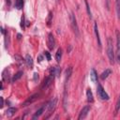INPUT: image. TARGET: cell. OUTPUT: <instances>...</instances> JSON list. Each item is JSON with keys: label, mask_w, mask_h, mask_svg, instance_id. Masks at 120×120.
I'll use <instances>...</instances> for the list:
<instances>
[{"label": "cell", "mask_w": 120, "mask_h": 120, "mask_svg": "<svg viewBox=\"0 0 120 120\" xmlns=\"http://www.w3.org/2000/svg\"><path fill=\"white\" fill-rule=\"evenodd\" d=\"M120 110V96H119V98L117 100V103H116V107H115V112L117 113V112Z\"/></svg>", "instance_id": "obj_25"}, {"label": "cell", "mask_w": 120, "mask_h": 120, "mask_svg": "<svg viewBox=\"0 0 120 120\" xmlns=\"http://www.w3.org/2000/svg\"><path fill=\"white\" fill-rule=\"evenodd\" d=\"M94 30H95L96 38H97V41H98V48L101 50V40H100V37H99V33H98V25H97L96 22H95V24H94Z\"/></svg>", "instance_id": "obj_10"}, {"label": "cell", "mask_w": 120, "mask_h": 120, "mask_svg": "<svg viewBox=\"0 0 120 120\" xmlns=\"http://www.w3.org/2000/svg\"><path fill=\"white\" fill-rule=\"evenodd\" d=\"M47 45H48V48L50 50H52L55 46V38L53 37V35L52 33H49L48 35V39H47Z\"/></svg>", "instance_id": "obj_6"}, {"label": "cell", "mask_w": 120, "mask_h": 120, "mask_svg": "<svg viewBox=\"0 0 120 120\" xmlns=\"http://www.w3.org/2000/svg\"><path fill=\"white\" fill-rule=\"evenodd\" d=\"M90 79L93 82H98V73L95 70V68H92L90 71Z\"/></svg>", "instance_id": "obj_12"}, {"label": "cell", "mask_w": 120, "mask_h": 120, "mask_svg": "<svg viewBox=\"0 0 120 120\" xmlns=\"http://www.w3.org/2000/svg\"><path fill=\"white\" fill-rule=\"evenodd\" d=\"M44 109H45V107L44 106H42V107H40L37 112H36V113L33 115V117H32V119H37L38 117H39L42 113H43V112H44Z\"/></svg>", "instance_id": "obj_15"}, {"label": "cell", "mask_w": 120, "mask_h": 120, "mask_svg": "<svg viewBox=\"0 0 120 120\" xmlns=\"http://www.w3.org/2000/svg\"><path fill=\"white\" fill-rule=\"evenodd\" d=\"M0 99H1V105H0V108H3V106H4V98H3V97H0Z\"/></svg>", "instance_id": "obj_27"}, {"label": "cell", "mask_w": 120, "mask_h": 120, "mask_svg": "<svg viewBox=\"0 0 120 120\" xmlns=\"http://www.w3.org/2000/svg\"><path fill=\"white\" fill-rule=\"evenodd\" d=\"M60 72H61V68L59 67H53L51 69V75H52L53 77H59Z\"/></svg>", "instance_id": "obj_11"}, {"label": "cell", "mask_w": 120, "mask_h": 120, "mask_svg": "<svg viewBox=\"0 0 120 120\" xmlns=\"http://www.w3.org/2000/svg\"><path fill=\"white\" fill-rule=\"evenodd\" d=\"M89 111H90V106H89V105L84 106V107L82 109V111L80 112V114H79V116H78V119H79V120H81V119L85 118V117L87 116V114H88Z\"/></svg>", "instance_id": "obj_9"}, {"label": "cell", "mask_w": 120, "mask_h": 120, "mask_svg": "<svg viewBox=\"0 0 120 120\" xmlns=\"http://www.w3.org/2000/svg\"><path fill=\"white\" fill-rule=\"evenodd\" d=\"M44 54H45V56L47 57V60H48V61H51V54H50V52H49L48 51H45V52H44Z\"/></svg>", "instance_id": "obj_26"}, {"label": "cell", "mask_w": 120, "mask_h": 120, "mask_svg": "<svg viewBox=\"0 0 120 120\" xmlns=\"http://www.w3.org/2000/svg\"><path fill=\"white\" fill-rule=\"evenodd\" d=\"M22 75H23V72H22V71H18V72H17V73H16V74H15V75L12 77L11 82H16V81H17V80H19V79H20V78H21Z\"/></svg>", "instance_id": "obj_19"}, {"label": "cell", "mask_w": 120, "mask_h": 120, "mask_svg": "<svg viewBox=\"0 0 120 120\" xmlns=\"http://www.w3.org/2000/svg\"><path fill=\"white\" fill-rule=\"evenodd\" d=\"M38 62H41V61L43 60V56H42V55H38Z\"/></svg>", "instance_id": "obj_29"}, {"label": "cell", "mask_w": 120, "mask_h": 120, "mask_svg": "<svg viewBox=\"0 0 120 120\" xmlns=\"http://www.w3.org/2000/svg\"><path fill=\"white\" fill-rule=\"evenodd\" d=\"M20 38H21V35L19 34V35H18V39H20Z\"/></svg>", "instance_id": "obj_32"}, {"label": "cell", "mask_w": 120, "mask_h": 120, "mask_svg": "<svg viewBox=\"0 0 120 120\" xmlns=\"http://www.w3.org/2000/svg\"><path fill=\"white\" fill-rule=\"evenodd\" d=\"M86 98H87V101L92 103L94 101V97H93V93L90 89H87L86 90Z\"/></svg>", "instance_id": "obj_16"}, {"label": "cell", "mask_w": 120, "mask_h": 120, "mask_svg": "<svg viewBox=\"0 0 120 120\" xmlns=\"http://www.w3.org/2000/svg\"><path fill=\"white\" fill-rule=\"evenodd\" d=\"M52 18V12H50V13H49V17H48V20H47V25H48V26H50V25H51Z\"/></svg>", "instance_id": "obj_24"}, {"label": "cell", "mask_w": 120, "mask_h": 120, "mask_svg": "<svg viewBox=\"0 0 120 120\" xmlns=\"http://www.w3.org/2000/svg\"><path fill=\"white\" fill-rule=\"evenodd\" d=\"M115 9H116L117 18L120 20V0H115Z\"/></svg>", "instance_id": "obj_20"}, {"label": "cell", "mask_w": 120, "mask_h": 120, "mask_svg": "<svg viewBox=\"0 0 120 120\" xmlns=\"http://www.w3.org/2000/svg\"><path fill=\"white\" fill-rule=\"evenodd\" d=\"M111 73H112V70H111L110 68L105 69V70L100 74V79H101V80H105V79H107V78L109 77V75H111Z\"/></svg>", "instance_id": "obj_14"}, {"label": "cell", "mask_w": 120, "mask_h": 120, "mask_svg": "<svg viewBox=\"0 0 120 120\" xmlns=\"http://www.w3.org/2000/svg\"><path fill=\"white\" fill-rule=\"evenodd\" d=\"M69 18H70V24H71V27H72V30L75 34L76 37H79L80 33H79V27H78V24H77V21H76V18L74 16V14L72 12H70V15H69Z\"/></svg>", "instance_id": "obj_2"}, {"label": "cell", "mask_w": 120, "mask_h": 120, "mask_svg": "<svg viewBox=\"0 0 120 120\" xmlns=\"http://www.w3.org/2000/svg\"><path fill=\"white\" fill-rule=\"evenodd\" d=\"M84 3H85V6H86V10H87V13H88V15H89V18H90V19H92V13H91L90 7H89V5H88L87 0H85V1H84Z\"/></svg>", "instance_id": "obj_23"}, {"label": "cell", "mask_w": 120, "mask_h": 120, "mask_svg": "<svg viewBox=\"0 0 120 120\" xmlns=\"http://www.w3.org/2000/svg\"><path fill=\"white\" fill-rule=\"evenodd\" d=\"M37 79H38V73H34V80L36 81Z\"/></svg>", "instance_id": "obj_30"}, {"label": "cell", "mask_w": 120, "mask_h": 120, "mask_svg": "<svg viewBox=\"0 0 120 120\" xmlns=\"http://www.w3.org/2000/svg\"><path fill=\"white\" fill-rule=\"evenodd\" d=\"M97 92H98V97H99L101 99H103V100H109L110 97H109V95L105 92V90H104V88L102 87V85H101V84H98Z\"/></svg>", "instance_id": "obj_4"}, {"label": "cell", "mask_w": 120, "mask_h": 120, "mask_svg": "<svg viewBox=\"0 0 120 120\" xmlns=\"http://www.w3.org/2000/svg\"><path fill=\"white\" fill-rule=\"evenodd\" d=\"M38 98H39V94H34V95H32L31 97H29V98L22 103V106H27V105H30V104L34 103Z\"/></svg>", "instance_id": "obj_8"}, {"label": "cell", "mask_w": 120, "mask_h": 120, "mask_svg": "<svg viewBox=\"0 0 120 120\" xmlns=\"http://www.w3.org/2000/svg\"><path fill=\"white\" fill-rule=\"evenodd\" d=\"M62 53H63V51H62V49H61V48H59V49L57 50L56 53H55V59H56V61H57L58 63L61 61V58H62Z\"/></svg>", "instance_id": "obj_18"}, {"label": "cell", "mask_w": 120, "mask_h": 120, "mask_svg": "<svg viewBox=\"0 0 120 120\" xmlns=\"http://www.w3.org/2000/svg\"><path fill=\"white\" fill-rule=\"evenodd\" d=\"M23 7V0H16L15 1V8L17 9H22Z\"/></svg>", "instance_id": "obj_21"}, {"label": "cell", "mask_w": 120, "mask_h": 120, "mask_svg": "<svg viewBox=\"0 0 120 120\" xmlns=\"http://www.w3.org/2000/svg\"><path fill=\"white\" fill-rule=\"evenodd\" d=\"M71 73H72V67H68L67 68V70H66V81L70 78Z\"/></svg>", "instance_id": "obj_22"}, {"label": "cell", "mask_w": 120, "mask_h": 120, "mask_svg": "<svg viewBox=\"0 0 120 120\" xmlns=\"http://www.w3.org/2000/svg\"><path fill=\"white\" fill-rule=\"evenodd\" d=\"M25 62H26V64H27V66L29 67V68H33V64H34V62H33V59H32V57L29 55V54H26V56H25Z\"/></svg>", "instance_id": "obj_17"}, {"label": "cell", "mask_w": 120, "mask_h": 120, "mask_svg": "<svg viewBox=\"0 0 120 120\" xmlns=\"http://www.w3.org/2000/svg\"><path fill=\"white\" fill-rule=\"evenodd\" d=\"M23 21H24V18H23V16L22 17V22H21V26L22 27V28H24V24H23Z\"/></svg>", "instance_id": "obj_28"}, {"label": "cell", "mask_w": 120, "mask_h": 120, "mask_svg": "<svg viewBox=\"0 0 120 120\" xmlns=\"http://www.w3.org/2000/svg\"><path fill=\"white\" fill-rule=\"evenodd\" d=\"M53 78H54V77L50 74V76H48V77L43 81V82H42V84H41V89H47V88L52 84Z\"/></svg>", "instance_id": "obj_7"}, {"label": "cell", "mask_w": 120, "mask_h": 120, "mask_svg": "<svg viewBox=\"0 0 120 120\" xmlns=\"http://www.w3.org/2000/svg\"><path fill=\"white\" fill-rule=\"evenodd\" d=\"M17 112V108H14V107H9L7 111H6V115L8 117H11L15 114V112Z\"/></svg>", "instance_id": "obj_13"}, {"label": "cell", "mask_w": 120, "mask_h": 120, "mask_svg": "<svg viewBox=\"0 0 120 120\" xmlns=\"http://www.w3.org/2000/svg\"><path fill=\"white\" fill-rule=\"evenodd\" d=\"M7 1V3H8V5H10V0H6Z\"/></svg>", "instance_id": "obj_31"}, {"label": "cell", "mask_w": 120, "mask_h": 120, "mask_svg": "<svg viewBox=\"0 0 120 120\" xmlns=\"http://www.w3.org/2000/svg\"><path fill=\"white\" fill-rule=\"evenodd\" d=\"M107 55L109 58V61L111 64H114V60H115V54H114V51H113V43H112V39L111 38H107Z\"/></svg>", "instance_id": "obj_1"}, {"label": "cell", "mask_w": 120, "mask_h": 120, "mask_svg": "<svg viewBox=\"0 0 120 120\" xmlns=\"http://www.w3.org/2000/svg\"><path fill=\"white\" fill-rule=\"evenodd\" d=\"M116 34V59L120 62V32L118 30L115 31Z\"/></svg>", "instance_id": "obj_5"}, {"label": "cell", "mask_w": 120, "mask_h": 120, "mask_svg": "<svg viewBox=\"0 0 120 120\" xmlns=\"http://www.w3.org/2000/svg\"><path fill=\"white\" fill-rule=\"evenodd\" d=\"M56 104H57V98H54L53 99H52L50 101V103L48 104V109H47V114L45 115V119H48L50 117V115L52 113V112L54 111L55 107H56Z\"/></svg>", "instance_id": "obj_3"}]
</instances>
